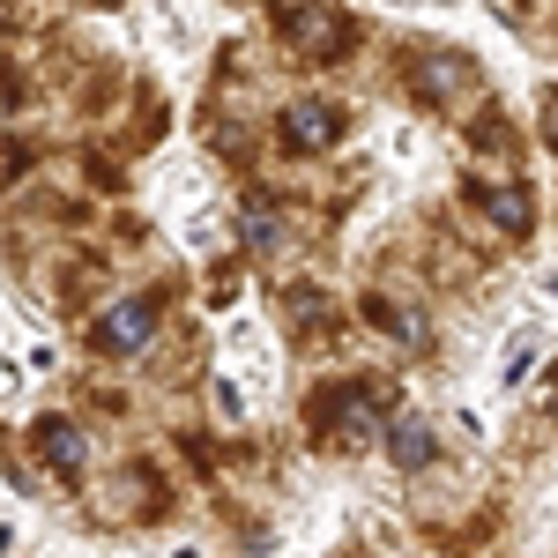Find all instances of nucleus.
I'll use <instances>...</instances> for the list:
<instances>
[{
	"instance_id": "obj_1",
	"label": "nucleus",
	"mask_w": 558,
	"mask_h": 558,
	"mask_svg": "<svg viewBox=\"0 0 558 558\" xmlns=\"http://www.w3.org/2000/svg\"><path fill=\"white\" fill-rule=\"evenodd\" d=\"M38 447H45V462H60V470H83V432H75V425H45V432H38Z\"/></svg>"
},
{
	"instance_id": "obj_2",
	"label": "nucleus",
	"mask_w": 558,
	"mask_h": 558,
	"mask_svg": "<svg viewBox=\"0 0 558 558\" xmlns=\"http://www.w3.org/2000/svg\"><path fill=\"white\" fill-rule=\"evenodd\" d=\"M142 336H149V305H128V313H112V320H105V343H142Z\"/></svg>"
},
{
	"instance_id": "obj_3",
	"label": "nucleus",
	"mask_w": 558,
	"mask_h": 558,
	"mask_svg": "<svg viewBox=\"0 0 558 558\" xmlns=\"http://www.w3.org/2000/svg\"><path fill=\"white\" fill-rule=\"evenodd\" d=\"M291 120H299V142H328V134H336V112H320V105H305V112H291Z\"/></svg>"
},
{
	"instance_id": "obj_4",
	"label": "nucleus",
	"mask_w": 558,
	"mask_h": 558,
	"mask_svg": "<svg viewBox=\"0 0 558 558\" xmlns=\"http://www.w3.org/2000/svg\"><path fill=\"white\" fill-rule=\"evenodd\" d=\"M395 454H402V462H432V439L417 425H395Z\"/></svg>"
}]
</instances>
